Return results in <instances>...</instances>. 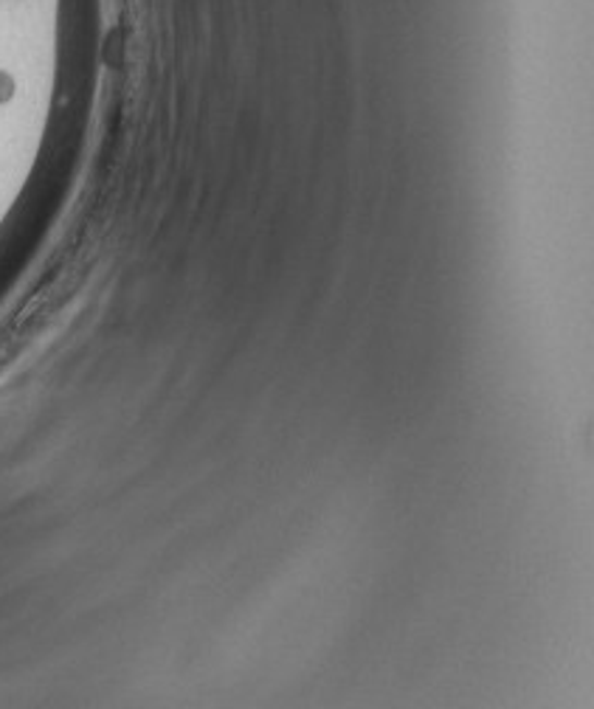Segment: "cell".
<instances>
[{
  "instance_id": "obj_1",
  "label": "cell",
  "mask_w": 594,
  "mask_h": 709,
  "mask_svg": "<svg viewBox=\"0 0 594 709\" xmlns=\"http://www.w3.org/2000/svg\"><path fill=\"white\" fill-rule=\"evenodd\" d=\"M14 94H17V79L7 69H0V108L12 102Z\"/></svg>"
}]
</instances>
